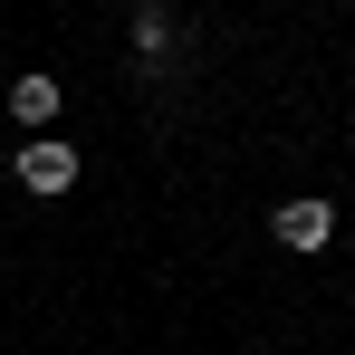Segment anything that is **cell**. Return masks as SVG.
Returning a JSON list of instances; mask_svg holds the SVG:
<instances>
[{
    "instance_id": "cell-1",
    "label": "cell",
    "mask_w": 355,
    "mask_h": 355,
    "mask_svg": "<svg viewBox=\"0 0 355 355\" xmlns=\"http://www.w3.org/2000/svg\"><path fill=\"white\" fill-rule=\"evenodd\" d=\"M19 182L29 192H67L77 182V154H67L58 135H39V144H19Z\"/></svg>"
},
{
    "instance_id": "cell-2",
    "label": "cell",
    "mask_w": 355,
    "mask_h": 355,
    "mask_svg": "<svg viewBox=\"0 0 355 355\" xmlns=\"http://www.w3.org/2000/svg\"><path fill=\"white\" fill-rule=\"evenodd\" d=\"M279 240H288V250H327V240H336V211H327L317 192H297V202H279Z\"/></svg>"
},
{
    "instance_id": "cell-3",
    "label": "cell",
    "mask_w": 355,
    "mask_h": 355,
    "mask_svg": "<svg viewBox=\"0 0 355 355\" xmlns=\"http://www.w3.org/2000/svg\"><path fill=\"white\" fill-rule=\"evenodd\" d=\"M10 116L49 135V116H58V77H19V87H10Z\"/></svg>"
},
{
    "instance_id": "cell-4",
    "label": "cell",
    "mask_w": 355,
    "mask_h": 355,
    "mask_svg": "<svg viewBox=\"0 0 355 355\" xmlns=\"http://www.w3.org/2000/svg\"><path fill=\"white\" fill-rule=\"evenodd\" d=\"M135 49H144L154 67L173 58V10H164V0H154V10H135Z\"/></svg>"
}]
</instances>
